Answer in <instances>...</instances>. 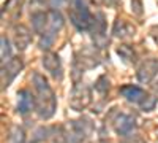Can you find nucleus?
I'll return each mask as SVG.
<instances>
[{"mask_svg":"<svg viewBox=\"0 0 158 143\" xmlns=\"http://www.w3.org/2000/svg\"><path fill=\"white\" fill-rule=\"evenodd\" d=\"M135 127V121L131 116H127V114H122V116H118V119L115 123V131L118 134H122V135H127L131 129Z\"/></svg>","mask_w":158,"mask_h":143,"instance_id":"0eeeda50","label":"nucleus"},{"mask_svg":"<svg viewBox=\"0 0 158 143\" xmlns=\"http://www.w3.org/2000/svg\"><path fill=\"white\" fill-rule=\"evenodd\" d=\"M33 84H35V89H36V100H38V113L41 118L48 119L51 118L56 111V97H54V92L52 89L49 87L48 81L41 75L35 73L33 75Z\"/></svg>","mask_w":158,"mask_h":143,"instance_id":"f257e3e1","label":"nucleus"},{"mask_svg":"<svg viewBox=\"0 0 158 143\" xmlns=\"http://www.w3.org/2000/svg\"><path fill=\"white\" fill-rule=\"evenodd\" d=\"M158 72V62L156 60H147L144 65L139 69V80L144 81V83H149L152 78L156 75Z\"/></svg>","mask_w":158,"mask_h":143,"instance_id":"423d86ee","label":"nucleus"},{"mask_svg":"<svg viewBox=\"0 0 158 143\" xmlns=\"http://www.w3.org/2000/svg\"><path fill=\"white\" fill-rule=\"evenodd\" d=\"M2 57H3V60H5V54L8 56L10 54V48H8V42L5 40V37H2Z\"/></svg>","mask_w":158,"mask_h":143,"instance_id":"1a4fd4ad","label":"nucleus"},{"mask_svg":"<svg viewBox=\"0 0 158 143\" xmlns=\"http://www.w3.org/2000/svg\"><path fill=\"white\" fill-rule=\"evenodd\" d=\"M18 96H19L18 110H19L21 113H27V111H30L32 107H33V97H32V94L29 92V91H21Z\"/></svg>","mask_w":158,"mask_h":143,"instance_id":"6e6552de","label":"nucleus"},{"mask_svg":"<svg viewBox=\"0 0 158 143\" xmlns=\"http://www.w3.org/2000/svg\"><path fill=\"white\" fill-rule=\"evenodd\" d=\"M90 103V89L84 84H77L71 91V99H70V105L73 110L81 111Z\"/></svg>","mask_w":158,"mask_h":143,"instance_id":"7ed1b4c3","label":"nucleus"},{"mask_svg":"<svg viewBox=\"0 0 158 143\" xmlns=\"http://www.w3.org/2000/svg\"><path fill=\"white\" fill-rule=\"evenodd\" d=\"M120 92L130 100V102H135V103H141L142 105V102L146 100L149 96L144 92V91L138 86H133V84H130V86H123L120 89Z\"/></svg>","mask_w":158,"mask_h":143,"instance_id":"20e7f679","label":"nucleus"},{"mask_svg":"<svg viewBox=\"0 0 158 143\" xmlns=\"http://www.w3.org/2000/svg\"><path fill=\"white\" fill-rule=\"evenodd\" d=\"M43 65L46 67L48 72H51V75L54 76V78H60L62 76L60 62H59V57L56 54H46L43 57Z\"/></svg>","mask_w":158,"mask_h":143,"instance_id":"39448f33","label":"nucleus"},{"mask_svg":"<svg viewBox=\"0 0 158 143\" xmlns=\"http://www.w3.org/2000/svg\"><path fill=\"white\" fill-rule=\"evenodd\" d=\"M70 19L77 30H85L90 25L92 18L84 0H70Z\"/></svg>","mask_w":158,"mask_h":143,"instance_id":"f03ea898","label":"nucleus"}]
</instances>
